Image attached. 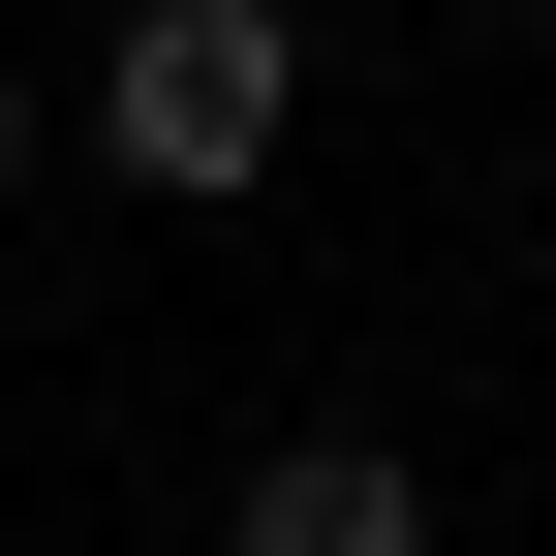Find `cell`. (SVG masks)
I'll return each mask as SVG.
<instances>
[{
	"label": "cell",
	"mask_w": 556,
	"mask_h": 556,
	"mask_svg": "<svg viewBox=\"0 0 556 556\" xmlns=\"http://www.w3.org/2000/svg\"><path fill=\"white\" fill-rule=\"evenodd\" d=\"M526 31H556V0H526Z\"/></svg>",
	"instance_id": "4"
},
{
	"label": "cell",
	"mask_w": 556,
	"mask_h": 556,
	"mask_svg": "<svg viewBox=\"0 0 556 556\" xmlns=\"http://www.w3.org/2000/svg\"><path fill=\"white\" fill-rule=\"evenodd\" d=\"M217 556H433V464H402V433H278Z\"/></svg>",
	"instance_id": "2"
},
{
	"label": "cell",
	"mask_w": 556,
	"mask_h": 556,
	"mask_svg": "<svg viewBox=\"0 0 556 556\" xmlns=\"http://www.w3.org/2000/svg\"><path fill=\"white\" fill-rule=\"evenodd\" d=\"M0 186H31V62H0Z\"/></svg>",
	"instance_id": "3"
},
{
	"label": "cell",
	"mask_w": 556,
	"mask_h": 556,
	"mask_svg": "<svg viewBox=\"0 0 556 556\" xmlns=\"http://www.w3.org/2000/svg\"><path fill=\"white\" fill-rule=\"evenodd\" d=\"M278 124H309V31H278V0H124V31H93V155L186 186V217L278 186Z\"/></svg>",
	"instance_id": "1"
}]
</instances>
